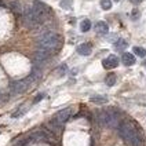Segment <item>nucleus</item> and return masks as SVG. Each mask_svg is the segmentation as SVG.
<instances>
[{"instance_id": "nucleus-1", "label": "nucleus", "mask_w": 146, "mask_h": 146, "mask_svg": "<svg viewBox=\"0 0 146 146\" xmlns=\"http://www.w3.org/2000/svg\"><path fill=\"white\" fill-rule=\"evenodd\" d=\"M47 14H48V8L43 3L35 1L32 7L24 8V13L21 14V17L26 28H35V26H39L46 19Z\"/></svg>"}, {"instance_id": "nucleus-2", "label": "nucleus", "mask_w": 146, "mask_h": 146, "mask_svg": "<svg viewBox=\"0 0 146 146\" xmlns=\"http://www.w3.org/2000/svg\"><path fill=\"white\" fill-rule=\"evenodd\" d=\"M119 135L130 146H141L142 138L139 137L138 130L132 121H123L119 125Z\"/></svg>"}, {"instance_id": "nucleus-3", "label": "nucleus", "mask_w": 146, "mask_h": 146, "mask_svg": "<svg viewBox=\"0 0 146 146\" xmlns=\"http://www.w3.org/2000/svg\"><path fill=\"white\" fill-rule=\"evenodd\" d=\"M37 46L41 48L50 50V51H55L61 46V36L55 32L43 33L37 40Z\"/></svg>"}, {"instance_id": "nucleus-4", "label": "nucleus", "mask_w": 146, "mask_h": 146, "mask_svg": "<svg viewBox=\"0 0 146 146\" xmlns=\"http://www.w3.org/2000/svg\"><path fill=\"white\" fill-rule=\"evenodd\" d=\"M36 79H37V76H35V74L32 73L29 77H26V79H24V80H18V81L11 83L10 90H11L13 94H22V92H25L26 90L31 87V84H32Z\"/></svg>"}, {"instance_id": "nucleus-5", "label": "nucleus", "mask_w": 146, "mask_h": 146, "mask_svg": "<svg viewBox=\"0 0 146 146\" xmlns=\"http://www.w3.org/2000/svg\"><path fill=\"white\" fill-rule=\"evenodd\" d=\"M72 108H65V109H62V110H59L58 113L54 114V117H52V120L59 124V125H62L64 123H66L69 120V117L72 116Z\"/></svg>"}, {"instance_id": "nucleus-6", "label": "nucleus", "mask_w": 146, "mask_h": 146, "mask_svg": "<svg viewBox=\"0 0 146 146\" xmlns=\"http://www.w3.org/2000/svg\"><path fill=\"white\" fill-rule=\"evenodd\" d=\"M51 52H52V51H50V50L39 47V48L36 50V52H35V58H36L37 62H43V61H46V59H48V58L51 57Z\"/></svg>"}, {"instance_id": "nucleus-7", "label": "nucleus", "mask_w": 146, "mask_h": 146, "mask_svg": "<svg viewBox=\"0 0 146 146\" xmlns=\"http://www.w3.org/2000/svg\"><path fill=\"white\" fill-rule=\"evenodd\" d=\"M102 65H104L105 69H114V68H117V65H119V58L116 57V55H109L108 58H105L102 61Z\"/></svg>"}, {"instance_id": "nucleus-8", "label": "nucleus", "mask_w": 146, "mask_h": 146, "mask_svg": "<svg viewBox=\"0 0 146 146\" xmlns=\"http://www.w3.org/2000/svg\"><path fill=\"white\" fill-rule=\"evenodd\" d=\"M77 52L80 55H83V57H88L90 54L92 52V47H91L90 43H83V44H80L77 47Z\"/></svg>"}, {"instance_id": "nucleus-9", "label": "nucleus", "mask_w": 146, "mask_h": 146, "mask_svg": "<svg viewBox=\"0 0 146 146\" xmlns=\"http://www.w3.org/2000/svg\"><path fill=\"white\" fill-rule=\"evenodd\" d=\"M95 32L98 33V35H108V32H109V26H108V24H106L105 21H99V22H97L95 24Z\"/></svg>"}, {"instance_id": "nucleus-10", "label": "nucleus", "mask_w": 146, "mask_h": 146, "mask_svg": "<svg viewBox=\"0 0 146 146\" xmlns=\"http://www.w3.org/2000/svg\"><path fill=\"white\" fill-rule=\"evenodd\" d=\"M121 61L125 66H132L135 64V57H134V54H131V52H124L121 57Z\"/></svg>"}, {"instance_id": "nucleus-11", "label": "nucleus", "mask_w": 146, "mask_h": 146, "mask_svg": "<svg viewBox=\"0 0 146 146\" xmlns=\"http://www.w3.org/2000/svg\"><path fill=\"white\" fill-rule=\"evenodd\" d=\"M90 101L92 104H97V105H104V104H108L109 99L105 95H92V97L90 98Z\"/></svg>"}, {"instance_id": "nucleus-12", "label": "nucleus", "mask_w": 146, "mask_h": 146, "mask_svg": "<svg viewBox=\"0 0 146 146\" xmlns=\"http://www.w3.org/2000/svg\"><path fill=\"white\" fill-rule=\"evenodd\" d=\"M32 142H33V138H32V135H31L28 138H22V139H19V141H17L15 143H14V146H31Z\"/></svg>"}, {"instance_id": "nucleus-13", "label": "nucleus", "mask_w": 146, "mask_h": 146, "mask_svg": "<svg viewBox=\"0 0 146 146\" xmlns=\"http://www.w3.org/2000/svg\"><path fill=\"white\" fill-rule=\"evenodd\" d=\"M127 46H128V43L124 40V39H119V40L114 43V48L117 50V51H123V50L127 48Z\"/></svg>"}, {"instance_id": "nucleus-14", "label": "nucleus", "mask_w": 146, "mask_h": 146, "mask_svg": "<svg viewBox=\"0 0 146 146\" xmlns=\"http://www.w3.org/2000/svg\"><path fill=\"white\" fill-rule=\"evenodd\" d=\"M116 80H117V77H116V74H114V73H109V74L106 76L105 83H106V86H109V87H112V86H114V84H116Z\"/></svg>"}, {"instance_id": "nucleus-15", "label": "nucleus", "mask_w": 146, "mask_h": 146, "mask_svg": "<svg viewBox=\"0 0 146 146\" xmlns=\"http://www.w3.org/2000/svg\"><path fill=\"white\" fill-rule=\"evenodd\" d=\"M32 138L33 139H37V141H43V139L48 138V135H47L44 131H36V132H33V134H32Z\"/></svg>"}, {"instance_id": "nucleus-16", "label": "nucleus", "mask_w": 146, "mask_h": 146, "mask_svg": "<svg viewBox=\"0 0 146 146\" xmlns=\"http://www.w3.org/2000/svg\"><path fill=\"white\" fill-rule=\"evenodd\" d=\"M91 29V21L90 19H83L80 22V31L81 32H88Z\"/></svg>"}, {"instance_id": "nucleus-17", "label": "nucleus", "mask_w": 146, "mask_h": 146, "mask_svg": "<svg viewBox=\"0 0 146 146\" xmlns=\"http://www.w3.org/2000/svg\"><path fill=\"white\" fill-rule=\"evenodd\" d=\"M132 51H134V54L135 55H138V57H141V58H145L146 57V50L143 48V47H134L132 48Z\"/></svg>"}, {"instance_id": "nucleus-18", "label": "nucleus", "mask_w": 146, "mask_h": 146, "mask_svg": "<svg viewBox=\"0 0 146 146\" xmlns=\"http://www.w3.org/2000/svg\"><path fill=\"white\" fill-rule=\"evenodd\" d=\"M26 110H28V108H26V106H22V108H21L19 110H17V112H14L11 117H13V119H18V117H21V116H24V114L26 113Z\"/></svg>"}, {"instance_id": "nucleus-19", "label": "nucleus", "mask_w": 146, "mask_h": 146, "mask_svg": "<svg viewBox=\"0 0 146 146\" xmlns=\"http://www.w3.org/2000/svg\"><path fill=\"white\" fill-rule=\"evenodd\" d=\"M102 10H110L112 8V0H101L99 1Z\"/></svg>"}, {"instance_id": "nucleus-20", "label": "nucleus", "mask_w": 146, "mask_h": 146, "mask_svg": "<svg viewBox=\"0 0 146 146\" xmlns=\"http://www.w3.org/2000/svg\"><path fill=\"white\" fill-rule=\"evenodd\" d=\"M72 3H73V0H61V7L62 8H65V10H69V8L72 7Z\"/></svg>"}, {"instance_id": "nucleus-21", "label": "nucleus", "mask_w": 146, "mask_h": 146, "mask_svg": "<svg viewBox=\"0 0 146 146\" xmlns=\"http://www.w3.org/2000/svg\"><path fill=\"white\" fill-rule=\"evenodd\" d=\"M66 70H68V66L64 64V65H61L57 69V74H58V76H64V74L66 73Z\"/></svg>"}, {"instance_id": "nucleus-22", "label": "nucleus", "mask_w": 146, "mask_h": 146, "mask_svg": "<svg viewBox=\"0 0 146 146\" xmlns=\"http://www.w3.org/2000/svg\"><path fill=\"white\" fill-rule=\"evenodd\" d=\"M139 15H141V13H139V10H137V8H134L132 10V13H131V18L135 21V19H138Z\"/></svg>"}, {"instance_id": "nucleus-23", "label": "nucleus", "mask_w": 146, "mask_h": 146, "mask_svg": "<svg viewBox=\"0 0 146 146\" xmlns=\"http://www.w3.org/2000/svg\"><path fill=\"white\" fill-rule=\"evenodd\" d=\"M43 98H44V94H39L37 97L35 98V101H33V104H37V102H39V101H41Z\"/></svg>"}, {"instance_id": "nucleus-24", "label": "nucleus", "mask_w": 146, "mask_h": 146, "mask_svg": "<svg viewBox=\"0 0 146 146\" xmlns=\"http://www.w3.org/2000/svg\"><path fill=\"white\" fill-rule=\"evenodd\" d=\"M131 3L132 4H139V3H142V0H131Z\"/></svg>"}, {"instance_id": "nucleus-25", "label": "nucleus", "mask_w": 146, "mask_h": 146, "mask_svg": "<svg viewBox=\"0 0 146 146\" xmlns=\"http://www.w3.org/2000/svg\"><path fill=\"white\" fill-rule=\"evenodd\" d=\"M143 66H145V68H146V59H145V61H143Z\"/></svg>"}, {"instance_id": "nucleus-26", "label": "nucleus", "mask_w": 146, "mask_h": 146, "mask_svg": "<svg viewBox=\"0 0 146 146\" xmlns=\"http://www.w3.org/2000/svg\"><path fill=\"white\" fill-rule=\"evenodd\" d=\"M114 1H120V0H114Z\"/></svg>"}]
</instances>
